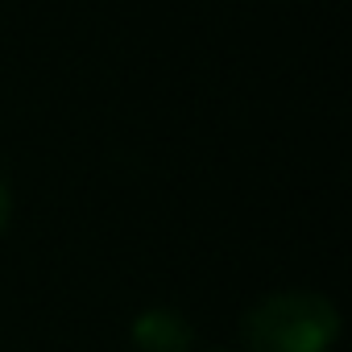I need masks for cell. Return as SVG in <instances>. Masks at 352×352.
Wrapping results in <instances>:
<instances>
[{"label":"cell","instance_id":"cell-1","mask_svg":"<svg viewBox=\"0 0 352 352\" xmlns=\"http://www.w3.org/2000/svg\"><path fill=\"white\" fill-rule=\"evenodd\" d=\"M340 327V311L327 294L278 290L245 311L241 340L249 352H331Z\"/></svg>","mask_w":352,"mask_h":352},{"label":"cell","instance_id":"cell-2","mask_svg":"<svg viewBox=\"0 0 352 352\" xmlns=\"http://www.w3.org/2000/svg\"><path fill=\"white\" fill-rule=\"evenodd\" d=\"M133 336V348L137 352H191L195 344V331L191 323L179 315V311H170V307H149L133 319L129 327Z\"/></svg>","mask_w":352,"mask_h":352},{"label":"cell","instance_id":"cell-3","mask_svg":"<svg viewBox=\"0 0 352 352\" xmlns=\"http://www.w3.org/2000/svg\"><path fill=\"white\" fill-rule=\"evenodd\" d=\"M9 220H13V195H9L5 179H0V232L9 228Z\"/></svg>","mask_w":352,"mask_h":352}]
</instances>
